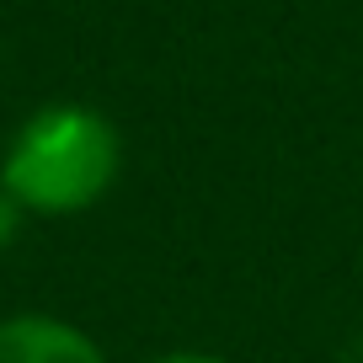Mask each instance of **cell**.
<instances>
[{"label": "cell", "instance_id": "cell-4", "mask_svg": "<svg viewBox=\"0 0 363 363\" xmlns=\"http://www.w3.org/2000/svg\"><path fill=\"white\" fill-rule=\"evenodd\" d=\"M150 363H225V358H214V352H198V347H182V352H160V358H150Z\"/></svg>", "mask_w": 363, "mask_h": 363}, {"label": "cell", "instance_id": "cell-2", "mask_svg": "<svg viewBox=\"0 0 363 363\" xmlns=\"http://www.w3.org/2000/svg\"><path fill=\"white\" fill-rule=\"evenodd\" d=\"M0 363H107L102 347L59 315H6L0 320Z\"/></svg>", "mask_w": 363, "mask_h": 363}, {"label": "cell", "instance_id": "cell-1", "mask_svg": "<svg viewBox=\"0 0 363 363\" xmlns=\"http://www.w3.org/2000/svg\"><path fill=\"white\" fill-rule=\"evenodd\" d=\"M123 139L113 118L86 102H48L11 134L0 155V187L27 214H86L113 193Z\"/></svg>", "mask_w": 363, "mask_h": 363}, {"label": "cell", "instance_id": "cell-3", "mask_svg": "<svg viewBox=\"0 0 363 363\" xmlns=\"http://www.w3.org/2000/svg\"><path fill=\"white\" fill-rule=\"evenodd\" d=\"M22 219H27V208L16 203L6 187H0V251L6 246H16V235H22Z\"/></svg>", "mask_w": 363, "mask_h": 363}]
</instances>
